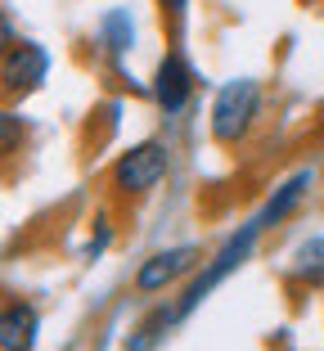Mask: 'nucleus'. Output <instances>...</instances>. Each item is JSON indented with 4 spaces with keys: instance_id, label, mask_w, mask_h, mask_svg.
Listing matches in <instances>:
<instances>
[{
    "instance_id": "obj_15",
    "label": "nucleus",
    "mask_w": 324,
    "mask_h": 351,
    "mask_svg": "<svg viewBox=\"0 0 324 351\" xmlns=\"http://www.w3.org/2000/svg\"><path fill=\"white\" fill-rule=\"evenodd\" d=\"M104 248H108V226H104V221H99V234L90 239V248H86V257L95 261V257H99V252H104Z\"/></svg>"
},
{
    "instance_id": "obj_13",
    "label": "nucleus",
    "mask_w": 324,
    "mask_h": 351,
    "mask_svg": "<svg viewBox=\"0 0 324 351\" xmlns=\"http://www.w3.org/2000/svg\"><path fill=\"white\" fill-rule=\"evenodd\" d=\"M162 5V19H171V27H185V14H189V0H158Z\"/></svg>"
},
{
    "instance_id": "obj_10",
    "label": "nucleus",
    "mask_w": 324,
    "mask_h": 351,
    "mask_svg": "<svg viewBox=\"0 0 324 351\" xmlns=\"http://www.w3.org/2000/svg\"><path fill=\"white\" fill-rule=\"evenodd\" d=\"M293 275L306 279V284H315V289L324 284V234H311L302 248L293 252Z\"/></svg>"
},
{
    "instance_id": "obj_9",
    "label": "nucleus",
    "mask_w": 324,
    "mask_h": 351,
    "mask_svg": "<svg viewBox=\"0 0 324 351\" xmlns=\"http://www.w3.org/2000/svg\"><path fill=\"white\" fill-rule=\"evenodd\" d=\"M99 36H104V45H108V54H126L131 50V41H136V23H131V14L126 10H108L104 19H99Z\"/></svg>"
},
{
    "instance_id": "obj_16",
    "label": "nucleus",
    "mask_w": 324,
    "mask_h": 351,
    "mask_svg": "<svg viewBox=\"0 0 324 351\" xmlns=\"http://www.w3.org/2000/svg\"><path fill=\"white\" fill-rule=\"evenodd\" d=\"M320 176H324V171H320Z\"/></svg>"
},
{
    "instance_id": "obj_6",
    "label": "nucleus",
    "mask_w": 324,
    "mask_h": 351,
    "mask_svg": "<svg viewBox=\"0 0 324 351\" xmlns=\"http://www.w3.org/2000/svg\"><path fill=\"white\" fill-rule=\"evenodd\" d=\"M153 99H158V108H162L167 117L185 113V104L194 99V68L185 63V54H180V50H171L167 59L158 63V73H153Z\"/></svg>"
},
{
    "instance_id": "obj_4",
    "label": "nucleus",
    "mask_w": 324,
    "mask_h": 351,
    "mask_svg": "<svg viewBox=\"0 0 324 351\" xmlns=\"http://www.w3.org/2000/svg\"><path fill=\"white\" fill-rule=\"evenodd\" d=\"M203 261V248L199 243H180V248H162V252H153L149 261H140V270H136V293H162L167 284H176L180 275H189V270Z\"/></svg>"
},
{
    "instance_id": "obj_5",
    "label": "nucleus",
    "mask_w": 324,
    "mask_h": 351,
    "mask_svg": "<svg viewBox=\"0 0 324 351\" xmlns=\"http://www.w3.org/2000/svg\"><path fill=\"white\" fill-rule=\"evenodd\" d=\"M50 77V54L41 50L36 41H18L10 50V59L0 63V90L5 95H32V90H41V82Z\"/></svg>"
},
{
    "instance_id": "obj_3",
    "label": "nucleus",
    "mask_w": 324,
    "mask_h": 351,
    "mask_svg": "<svg viewBox=\"0 0 324 351\" xmlns=\"http://www.w3.org/2000/svg\"><path fill=\"white\" fill-rule=\"evenodd\" d=\"M167 171H171V149L162 140H140L113 162L108 180H113L117 194H149L167 180Z\"/></svg>"
},
{
    "instance_id": "obj_8",
    "label": "nucleus",
    "mask_w": 324,
    "mask_h": 351,
    "mask_svg": "<svg viewBox=\"0 0 324 351\" xmlns=\"http://www.w3.org/2000/svg\"><path fill=\"white\" fill-rule=\"evenodd\" d=\"M306 189H311V171L288 176V180H284V185L275 189V198H271V203H266L252 221H257L262 230H271V226H279V221H288V217H293V207L306 198Z\"/></svg>"
},
{
    "instance_id": "obj_12",
    "label": "nucleus",
    "mask_w": 324,
    "mask_h": 351,
    "mask_svg": "<svg viewBox=\"0 0 324 351\" xmlns=\"http://www.w3.org/2000/svg\"><path fill=\"white\" fill-rule=\"evenodd\" d=\"M23 140H27V122L18 113H10V108H0V162L18 154Z\"/></svg>"
},
{
    "instance_id": "obj_7",
    "label": "nucleus",
    "mask_w": 324,
    "mask_h": 351,
    "mask_svg": "<svg viewBox=\"0 0 324 351\" xmlns=\"http://www.w3.org/2000/svg\"><path fill=\"white\" fill-rule=\"evenodd\" d=\"M41 333V315L32 302H10L0 306V351H32Z\"/></svg>"
},
{
    "instance_id": "obj_2",
    "label": "nucleus",
    "mask_w": 324,
    "mask_h": 351,
    "mask_svg": "<svg viewBox=\"0 0 324 351\" xmlns=\"http://www.w3.org/2000/svg\"><path fill=\"white\" fill-rule=\"evenodd\" d=\"M257 108H262V86L239 77V82H225L216 90L212 104V140L216 145H239L248 140L252 122H257Z\"/></svg>"
},
{
    "instance_id": "obj_11",
    "label": "nucleus",
    "mask_w": 324,
    "mask_h": 351,
    "mask_svg": "<svg viewBox=\"0 0 324 351\" xmlns=\"http://www.w3.org/2000/svg\"><path fill=\"white\" fill-rule=\"evenodd\" d=\"M171 324H176V306H158L153 315L126 338V351H153L158 338H162V329H171Z\"/></svg>"
},
{
    "instance_id": "obj_14",
    "label": "nucleus",
    "mask_w": 324,
    "mask_h": 351,
    "mask_svg": "<svg viewBox=\"0 0 324 351\" xmlns=\"http://www.w3.org/2000/svg\"><path fill=\"white\" fill-rule=\"evenodd\" d=\"M14 45H18V36H14V23H10V14H0V63L10 59Z\"/></svg>"
},
{
    "instance_id": "obj_1",
    "label": "nucleus",
    "mask_w": 324,
    "mask_h": 351,
    "mask_svg": "<svg viewBox=\"0 0 324 351\" xmlns=\"http://www.w3.org/2000/svg\"><path fill=\"white\" fill-rule=\"evenodd\" d=\"M266 230L257 226V221H248V226L239 230V234H230L225 239V248L216 252V257L208 261V266H203V275L194 279V284H189L185 293H180V302H176V320H189V315H194V311L203 306V302L212 298V293L221 289V284H225V279L234 275V270L243 266V261L252 257V248H257V239H262Z\"/></svg>"
}]
</instances>
